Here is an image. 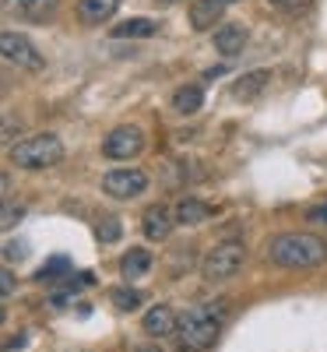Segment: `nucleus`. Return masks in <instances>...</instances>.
I'll return each mask as SVG.
<instances>
[{
  "instance_id": "obj_1",
  "label": "nucleus",
  "mask_w": 327,
  "mask_h": 352,
  "mask_svg": "<svg viewBox=\"0 0 327 352\" xmlns=\"http://www.w3.org/2000/svg\"><path fill=\"white\" fill-rule=\"evenodd\" d=\"M225 317H229V303L225 300H204L197 307H190L180 317V331H176V349L180 352H207L222 328H225Z\"/></svg>"
},
{
  "instance_id": "obj_2",
  "label": "nucleus",
  "mask_w": 327,
  "mask_h": 352,
  "mask_svg": "<svg viewBox=\"0 0 327 352\" xmlns=\"http://www.w3.org/2000/svg\"><path fill=\"white\" fill-rule=\"evenodd\" d=\"M267 261L278 268H317L327 261V240L313 232H278L267 240Z\"/></svg>"
},
{
  "instance_id": "obj_3",
  "label": "nucleus",
  "mask_w": 327,
  "mask_h": 352,
  "mask_svg": "<svg viewBox=\"0 0 327 352\" xmlns=\"http://www.w3.org/2000/svg\"><path fill=\"white\" fill-rule=\"evenodd\" d=\"M8 155L18 169H49L56 162H64V141L56 134H32L11 144Z\"/></svg>"
},
{
  "instance_id": "obj_4",
  "label": "nucleus",
  "mask_w": 327,
  "mask_h": 352,
  "mask_svg": "<svg viewBox=\"0 0 327 352\" xmlns=\"http://www.w3.org/2000/svg\"><path fill=\"white\" fill-rule=\"evenodd\" d=\"M247 264V247L243 240H222L201 261V275L204 282H229L232 275H240V268Z\"/></svg>"
},
{
  "instance_id": "obj_5",
  "label": "nucleus",
  "mask_w": 327,
  "mask_h": 352,
  "mask_svg": "<svg viewBox=\"0 0 327 352\" xmlns=\"http://www.w3.org/2000/svg\"><path fill=\"white\" fill-rule=\"evenodd\" d=\"M0 53H4V60L8 64H14L18 71H43L46 67V60H43V53L36 50V43L28 39V36H21V32H4L0 36Z\"/></svg>"
},
{
  "instance_id": "obj_6",
  "label": "nucleus",
  "mask_w": 327,
  "mask_h": 352,
  "mask_svg": "<svg viewBox=\"0 0 327 352\" xmlns=\"http://www.w3.org/2000/svg\"><path fill=\"white\" fill-rule=\"evenodd\" d=\"M141 148H144V134H141V127H134V124L113 127V131L102 138V155H106V159H134V155H141Z\"/></svg>"
},
{
  "instance_id": "obj_7",
  "label": "nucleus",
  "mask_w": 327,
  "mask_h": 352,
  "mask_svg": "<svg viewBox=\"0 0 327 352\" xmlns=\"http://www.w3.org/2000/svg\"><path fill=\"white\" fill-rule=\"evenodd\" d=\"M144 190H148V176L141 169H113L102 176V194H109L113 201H131Z\"/></svg>"
},
{
  "instance_id": "obj_8",
  "label": "nucleus",
  "mask_w": 327,
  "mask_h": 352,
  "mask_svg": "<svg viewBox=\"0 0 327 352\" xmlns=\"http://www.w3.org/2000/svg\"><path fill=\"white\" fill-rule=\"evenodd\" d=\"M141 328H144V335L152 338V342H162V338H169V335L180 331V317H176V310H172L169 303H155L152 310L144 314Z\"/></svg>"
},
{
  "instance_id": "obj_9",
  "label": "nucleus",
  "mask_w": 327,
  "mask_h": 352,
  "mask_svg": "<svg viewBox=\"0 0 327 352\" xmlns=\"http://www.w3.org/2000/svg\"><path fill=\"white\" fill-rule=\"evenodd\" d=\"M247 39H250V32L240 25V21H225V25H218L215 28V50L225 56V60H232V56H240L243 50H247Z\"/></svg>"
},
{
  "instance_id": "obj_10",
  "label": "nucleus",
  "mask_w": 327,
  "mask_h": 352,
  "mask_svg": "<svg viewBox=\"0 0 327 352\" xmlns=\"http://www.w3.org/2000/svg\"><path fill=\"white\" fill-rule=\"evenodd\" d=\"M172 226H176V212H169L166 204H152V208L144 212V219H141V229H144V236L148 240H169V232H172Z\"/></svg>"
},
{
  "instance_id": "obj_11",
  "label": "nucleus",
  "mask_w": 327,
  "mask_h": 352,
  "mask_svg": "<svg viewBox=\"0 0 327 352\" xmlns=\"http://www.w3.org/2000/svg\"><path fill=\"white\" fill-rule=\"evenodd\" d=\"M229 0H194L190 4V28L194 32H212L215 21H222Z\"/></svg>"
},
{
  "instance_id": "obj_12",
  "label": "nucleus",
  "mask_w": 327,
  "mask_h": 352,
  "mask_svg": "<svg viewBox=\"0 0 327 352\" xmlns=\"http://www.w3.org/2000/svg\"><path fill=\"white\" fill-rule=\"evenodd\" d=\"M271 85V71H264V67H257V71H247V74H240L232 81V99H240V102H253V99H260L264 96V88Z\"/></svg>"
},
{
  "instance_id": "obj_13",
  "label": "nucleus",
  "mask_w": 327,
  "mask_h": 352,
  "mask_svg": "<svg viewBox=\"0 0 327 352\" xmlns=\"http://www.w3.org/2000/svg\"><path fill=\"white\" fill-rule=\"evenodd\" d=\"M56 4H60V0H8V8L32 25H46L56 14Z\"/></svg>"
},
{
  "instance_id": "obj_14",
  "label": "nucleus",
  "mask_w": 327,
  "mask_h": 352,
  "mask_svg": "<svg viewBox=\"0 0 327 352\" xmlns=\"http://www.w3.org/2000/svg\"><path fill=\"white\" fill-rule=\"evenodd\" d=\"M152 264H155L152 250H144V247H131V250L120 257V275H124L127 282H134V278H144L148 272H152Z\"/></svg>"
},
{
  "instance_id": "obj_15",
  "label": "nucleus",
  "mask_w": 327,
  "mask_h": 352,
  "mask_svg": "<svg viewBox=\"0 0 327 352\" xmlns=\"http://www.w3.org/2000/svg\"><path fill=\"white\" fill-rule=\"evenodd\" d=\"M155 32H159V21L152 18H131V21H120L109 28L113 39H152Z\"/></svg>"
},
{
  "instance_id": "obj_16",
  "label": "nucleus",
  "mask_w": 327,
  "mask_h": 352,
  "mask_svg": "<svg viewBox=\"0 0 327 352\" xmlns=\"http://www.w3.org/2000/svg\"><path fill=\"white\" fill-rule=\"evenodd\" d=\"M116 8H120V0H81L78 4V18L84 25H102L116 14Z\"/></svg>"
},
{
  "instance_id": "obj_17",
  "label": "nucleus",
  "mask_w": 327,
  "mask_h": 352,
  "mask_svg": "<svg viewBox=\"0 0 327 352\" xmlns=\"http://www.w3.org/2000/svg\"><path fill=\"white\" fill-rule=\"evenodd\" d=\"M212 215H215L212 204H204L197 197H183L180 204H176V222H180V226H201V222H207Z\"/></svg>"
},
{
  "instance_id": "obj_18",
  "label": "nucleus",
  "mask_w": 327,
  "mask_h": 352,
  "mask_svg": "<svg viewBox=\"0 0 327 352\" xmlns=\"http://www.w3.org/2000/svg\"><path fill=\"white\" fill-rule=\"evenodd\" d=\"M201 106H204V92H201V85H180V88L172 92V109L180 113V116H194Z\"/></svg>"
},
{
  "instance_id": "obj_19",
  "label": "nucleus",
  "mask_w": 327,
  "mask_h": 352,
  "mask_svg": "<svg viewBox=\"0 0 327 352\" xmlns=\"http://www.w3.org/2000/svg\"><path fill=\"white\" fill-rule=\"evenodd\" d=\"M109 300L116 303V310L131 314V310H137V307H141V292H137V289H127V285H116V289L109 292Z\"/></svg>"
},
{
  "instance_id": "obj_20",
  "label": "nucleus",
  "mask_w": 327,
  "mask_h": 352,
  "mask_svg": "<svg viewBox=\"0 0 327 352\" xmlns=\"http://www.w3.org/2000/svg\"><path fill=\"white\" fill-rule=\"evenodd\" d=\"M95 232H99L102 243H116V240H120V219H116V215H102Z\"/></svg>"
},
{
  "instance_id": "obj_21",
  "label": "nucleus",
  "mask_w": 327,
  "mask_h": 352,
  "mask_svg": "<svg viewBox=\"0 0 327 352\" xmlns=\"http://www.w3.org/2000/svg\"><path fill=\"white\" fill-rule=\"evenodd\" d=\"M60 272H67V257H53L49 264H43V272L36 275L39 282H56V278H64Z\"/></svg>"
},
{
  "instance_id": "obj_22",
  "label": "nucleus",
  "mask_w": 327,
  "mask_h": 352,
  "mask_svg": "<svg viewBox=\"0 0 327 352\" xmlns=\"http://www.w3.org/2000/svg\"><path fill=\"white\" fill-rule=\"evenodd\" d=\"M25 254H28V250H25V243H14V240H8V243H4V261H8V264H11V261H21Z\"/></svg>"
},
{
  "instance_id": "obj_23",
  "label": "nucleus",
  "mask_w": 327,
  "mask_h": 352,
  "mask_svg": "<svg viewBox=\"0 0 327 352\" xmlns=\"http://www.w3.org/2000/svg\"><path fill=\"white\" fill-rule=\"evenodd\" d=\"M14 219H21V208H14L11 201H4V222H0V226L11 229V226H14Z\"/></svg>"
},
{
  "instance_id": "obj_24",
  "label": "nucleus",
  "mask_w": 327,
  "mask_h": 352,
  "mask_svg": "<svg viewBox=\"0 0 327 352\" xmlns=\"http://www.w3.org/2000/svg\"><path fill=\"white\" fill-rule=\"evenodd\" d=\"M306 219H310V222L327 226V201H324V204H317V208H310V212H306Z\"/></svg>"
},
{
  "instance_id": "obj_25",
  "label": "nucleus",
  "mask_w": 327,
  "mask_h": 352,
  "mask_svg": "<svg viewBox=\"0 0 327 352\" xmlns=\"http://www.w3.org/2000/svg\"><path fill=\"white\" fill-rule=\"evenodd\" d=\"M0 289H4V296H11V292H14V275H11V268L0 272Z\"/></svg>"
},
{
  "instance_id": "obj_26",
  "label": "nucleus",
  "mask_w": 327,
  "mask_h": 352,
  "mask_svg": "<svg viewBox=\"0 0 327 352\" xmlns=\"http://www.w3.org/2000/svg\"><path fill=\"white\" fill-rule=\"evenodd\" d=\"M267 4H271V8H282V11H295V8L303 4V0H267Z\"/></svg>"
},
{
  "instance_id": "obj_27",
  "label": "nucleus",
  "mask_w": 327,
  "mask_h": 352,
  "mask_svg": "<svg viewBox=\"0 0 327 352\" xmlns=\"http://www.w3.org/2000/svg\"><path fill=\"white\" fill-rule=\"evenodd\" d=\"M131 352H162V349H159V345H134Z\"/></svg>"
},
{
  "instance_id": "obj_28",
  "label": "nucleus",
  "mask_w": 327,
  "mask_h": 352,
  "mask_svg": "<svg viewBox=\"0 0 327 352\" xmlns=\"http://www.w3.org/2000/svg\"><path fill=\"white\" fill-rule=\"evenodd\" d=\"M155 4H162V8H172V4H180V0H155Z\"/></svg>"
},
{
  "instance_id": "obj_29",
  "label": "nucleus",
  "mask_w": 327,
  "mask_h": 352,
  "mask_svg": "<svg viewBox=\"0 0 327 352\" xmlns=\"http://www.w3.org/2000/svg\"><path fill=\"white\" fill-rule=\"evenodd\" d=\"M229 4H232V0H229Z\"/></svg>"
}]
</instances>
